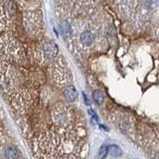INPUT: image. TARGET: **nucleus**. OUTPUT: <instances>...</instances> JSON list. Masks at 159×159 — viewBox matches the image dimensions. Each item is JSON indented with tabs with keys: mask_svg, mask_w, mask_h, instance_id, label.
Masks as SVG:
<instances>
[{
	"mask_svg": "<svg viewBox=\"0 0 159 159\" xmlns=\"http://www.w3.org/2000/svg\"><path fill=\"white\" fill-rule=\"evenodd\" d=\"M42 52H43V55L45 56V58L54 59L58 55V47L54 42L48 41L44 43L43 47H42Z\"/></svg>",
	"mask_w": 159,
	"mask_h": 159,
	"instance_id": "nucleus-1",
	"label": "nucleus"
},
{
	"mask_svg": "<svg viewBox=\"0 0 159 159\" xmlns=\"http://www.w3.org/2000/svg\"><path fill=\"white\" fill-rule=\"evenodd\" d=\"M108 147L106 145H102L98 150V159H104L108 155Z\"/></svg>",
	"mask_w": 159,
	"mask_h": 159,
	"instance_id": "nucleus-8",
	"label": "nucleus"
},
{
	"mask_svg": "<svg viewBox=\"0 0 159 159\" xmlns=\"http://www.w3.org/2000/svg\"><path fill=\"white\" fill-rule=\"evenodd\" d=\"M88 113H90V116H92V117L94 118V121H98V115H96V113L94 111V110H88Z\"/></svg>",
	"mask_w": 159,
	"mask_h": 159,
	"instance_id": "nucleus-9",
	"label": "nucleus"
},
{
	"mask_svg": "<svg viewBox=\"0 0 159 159\" xmlns=\"http://www.w3.org/2000/svg\"><path fill=\"white\" fill-rule=\"evenodd\" d=\"M64 94H65L66 98H67V100H69V102H75V100H77V98H78L77 90H76L75 86H72V84H69V86H66L65 90H64Z\"/></svg>",
	"mask_w": 159,
	"mask_h": 159,
	"instance_id": "nucleus-2",
	"label": "nucleus"
},
{
	"mask_svg": "<svg viewBox=\"0 0 159 159\" xmlns=\"http://www.w3.org/2000/svg\"><path fill=\"white\" fill-rule=\"evenodd\" d=\"M92 98H94V102H96V104H102V102H104V94H102V92H100V90H94V92H92Z\"/></svg>",
	"mask_w": 159,
	"mask_h": 159,
	"instance_id": "nucleus-5",
	"label": "nucleus"
},
{
	"mask_svg": "<svg viewBox=\"0 0 159 159\" xmlns=\"http://www.w3.org/2000/svg\"><path fill=\"white\" fill-rule=\"evenodd\" d=\"M60 29H61V32L65 36L69 35L70 32H71V26L66 20H62L61 23H60Z\"/></svg>",
	"mask_w": 159,
	"mask_h": 159,
	"instance_id": "nucleus-7",
	"label": "nucleus"
},
{
	"mask_svg": "<svg viewBox=\"0 0 159 159\" xmlns=\"http://www.w3.org/2000/svg\"><path fill=\"white\" fill-rule=\"evenodd\" d=\"M4 156L6 159H18L19 158V151L14 146H8L4 150Z\"/></svg>",
	"mask_w": 159,
	"mask_h": 159,
	"instance_id": "nucleus-4",
	"label": "nucleus"
},
{
	"mask_svg": "<svg viewBox=\"0 0 159 159\" xmlns=\"http://www.w3.org/2000/svg\"><path fill=\"white\" fill-rule=\"evenodd\" d=\"M108 151H110V153L111 154L112 156H114V157H118V156H120L122 154L121 149H120L117 145L111 144V145L108 146Z\"/></svg>",
	"mask_w": 159,
	"mask_h": 159,
	"instance_id": "nucleus-6",
	"label": "nucleus"
},
{
	"mask_svg": "<svg viewBox=\"0 0 159 159\" xmlns=\"http://www.w3.org/2000/svg\"><path fill=\"white\" fill-rule=\"evenodd\" d=\"M80 40L82 42V44L86 47H90L94 43V35L92 32L90 31H84L80 34Z\"/></svg>",
	"mask_w": 159,
	"mask_h": 159,
	"instance_id": "nucleus-3",
	"label": "nucleus"
}]
</instances>
